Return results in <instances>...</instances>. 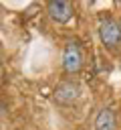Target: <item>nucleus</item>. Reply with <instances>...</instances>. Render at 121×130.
Wrapping results in <instances>:
<instances>
[{"instance_id":"obj_1","label":"nucleus","mask_w":121,"mask_h":130,"mask_svg":"<svg viewBox=\"0 0 121 130\" xmlns=\"http://www.w3.org/2000/svg\"><path fill=\"white\" fill-rule=\"evenodd\" d=\"M99 35H101V41L105 47L113 49L121 43V26L113 20V18H105L101 24H99Z\"/></svg>"},{"instance_id":"obj_2","label":"nucleus","mask_w":121,"mask_h":130,"mask_svg":"<svg viewBox=\"0 0 121 130\" xmlns=\"http://www.w3.org/2000/svg\"><path fill=\"white\" fill-rule=\"evenodd\" d=\"M63 67L67 73H77L81 67H83V53H81V47L77 43H67L65 51H63Z\"/></svg>"},{"instance_id":"obj_3","label":"nucleus","mask_w":121,"mask_h":130,"mask_svg":"<svg viewBox=\"0 0 121 130\" xmlns=\"http://www.w3.org/2000/svg\"><path fill=\"white\" fill-rule=\"evenodd\" d=\"M46 8H48V16L58 24L69 22L73 16V4L67 0H52V2H48Z\"/></svg>"},{"instance_id":"obj_4","label":"nucleus","mask_w":121,"mask_h":130,"mask_svg":"<svg viewBox=\"0 0 121 130\" xmlns=\"http://www.w3.org/2000/svg\"><path fill=\"white\" fill-rule=\"evenodd\" d=\"M77 95H79V85H75L71 81L60 83L54 91V100L60 102V104H71L73 100H77Z\"/></svg>"},{"instance_id":"obj_5","label":"nucleus","mask_w":121,"mask_h":130,"mask_svg":"<svg viewBox=\"0 0 121 130\" xmlns=\"http://www.w3.org/2000/svg\"><path fill=\"white\" fill-rule=\"evenodd\" d=\"M95 130H117V120L111 108H103L95 118Z\"/></svg>"}]
</instances>
